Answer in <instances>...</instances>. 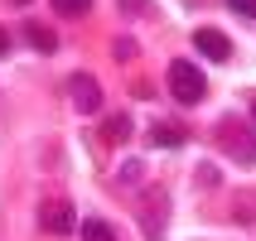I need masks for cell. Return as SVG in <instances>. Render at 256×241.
Masks as SVG:
<instances>
[{
	"instance_id": "52a82bcc",
	"label": "cell",
	"mask_w": 256,
	"mask_h": 241,
	"mask_svg": "<svg viewBox=\"0 0 256 241\" xmlns=\"http://www.w3.org/2000/svg\"><path fill=\"white\" fill-rule=\"evenodd\" d=\"M82 241H116V232L102 222V217H87L82 222Z\"/></svg>"
},
{
	"instance_id": "30bf717a",
	"label": "cell",
	"mask_w": 256,
	"mask_h": 241,
	"mask_svg": "<svg viewBox=\"0 0 256 241\" xmlns=\"http://www.w3.org/2000/svg\"><path fill=\"white\" fill-rule=\"evenodd\" d=\"M112 140H130V116H112Z\"/></svg>"
},
{
	"instance_id": "277c9868",
	"label": "cell",
	"mask_w": 256,
	"mask_h": 241,
	"mask_svg": "<svg viewBox=\"0 0 256 241\" xmlns=\"http://www.w3.org/2000/svg\"><path fill=\"white\" fill-rule=\"evenodd\" d=\"M68 92H72V106H78L82 116L102 111V87H97V77H92V72H72Z\"/></svg>"
},
{
	"instance_id": "7a4b0ae2",
	"label": "cell",
	"mask_w": 256,
	"mask_h": 241,
	"mask_svg": "<svg viewBox=\"0 0 256 241\" xmlns=\"http://www.w3.org/2000/svg\"><path fill=\"white\" fill-rule=\"evenodd\" d=\"M203 92H208L203 72L194 68V63H184V58H174V63H170V97L179 101V106H198Z\"/></svg>"
},
{
	"instance_id": "ba28073f",
	"label": "cell",
	"mask_w": 256,
	"mask_h": 241,
	"mask_svg": "<svg viewBox=\"0 0 256 241\" xmlns=\"http://www.w3.org/2000/svg\"><path fill=\"white\" fill-rule=\"evenodd\" d=\"M54 10L63 14V19H82V14L92 10V0H54Z\"/></svg>"
},
{
	"instance_id": "8fae6325",
	"label": "cell",
	"mask_w": 256,
	"mask_h": 241,
	"mask_svg": "<svg viewBox=\"0 0 256 241\" xmlns=\"http://www.w3.org/2000/svg\"><path fill=\"white\" fill-rule=\"evenodd\" d=\"M121 179H126V184H140V159H126V164H121Z\"/></svg>"
},
{
	"instance_id": "5b68a950",
	"label": "cell",
	"mask_w": 256,
	"mask_h": 241,
	"mask_svg": "<svg viewBox=\"0 0 256 241\" xmlns=\"http://www.w3.org/2000/svg\"><path fill=\"white\" fill-rule=\"evenodd\" d=\"M194 48H198L203 58H213V63H228L232 58V39L222 29H194Z\"/></svg>"
},
{
	"instance_id": "9a60e30c",
	"label": "cell",
	"mask_w": 256,
	"mask_h": 241,
	"mask_svg": "<svg viewBox=\"0 0 256 241\" xmlns=\"http://www.w3.org/2000/svg\"><path fill=\"white\" fill-rule=\"evenodd\" d=\"M10 53V34H5V29H0V58Z\"/></svg>"
},
{
	"instance_id": "7c38bea8",
	"label": "cell",
	"mask_w": 256,
	"mask_h": 241,
	"mask_svg": "<svg viewBox=\"0 0 256 241\" xmlns=\"http://www.w3.org/2000/svg\"><path fill=\"white\" fill-rule=\"evenodd\" d=\"M116 58L130 63V58H136V39H116Z\"/></svg>"
},
{
	"instance_id": "6da1fadb",
	"label": "cell",
	"mask_w": 256,
	"mask_h": 241,
	"mask_svg": "<svg viewBox=\"0 0 256 241\" xmlns=\"http://www.w3.org/2000/svg\"><path fill=\"white\" fill-rule=\"evenodd\" d=\"M218 145H222V155H232L237 164H256V126H242L237 116H222V121H218Z\"/></svg>"
},
{
	"instance_id": "3957f363",
	"label": "cell",
	"mask_w": 256,
	"mask_h": 241,
	"mask_svg": "<svg viewBox=\"0 0 256 241\" xmlns=\"http://www.w3.org/2000/svg\"><path fill=\"white\" fill-rule=\"evenodd\" d=\"M39 227L48 232V237H68L72 227H78V213H72V203H58V198H48L39 208Z\"/></svg>"
},
{
	"instance_id": "9c48e42d",
	"label": "cell",
	"mask_w": 256,
	"mask_h": 241,
	"mask_svg": "<svg viewBox=\"0 0 256 241\" xmlns=\"http://www.w3.org/2000/svg\"><path fill=\"white\" fill-rule=\"evenodd\" d=\"M150 140H155V145H184L188 135L179 126H155V130H150Z\"/></svg>"
},
{
	"instance_id": "4fadbf2b",
	"label": "cell",
	"mask_w": 256,
	"mask_h": 241,
	"mask_svg": "<svg viewBox=\"0 0 256 241\" xmlns=\"http://www.w3.org/2000/svg\"><path fill=\"white\" fill-rule=\"evenodd\" d=\"M228 5L242 14V19H256V0H228Z\"/></svg>"
},
{
	"instance_id": "e0dca14e",
	"label": "cell",
	"mask_w": 256,
	"mask_h": 241,
	"mask_svg": "<svg viewBox=\"0 0 256 241\" xmlns=\"http://www.w3.org/2000/svg\"><path fill=\"white\" fill-rule=\"evenodd\" d=\"M14 5H29V0H14Z\"/></svg>"
},
{
	"instance_id": "2e32d148",
	"label": "cell",
	"mask_w": 256,
	"mask_h": 241,
	"mask_svg": "<svg viewBox=\"0 0 256 241\" xmlns=\"http://www.w3.org/2000/svg\"><path fill=\"white\" fill-rule=\"evenodd\" d=\"M252 121H256V101H252Z\"/></svg>"
},
{
	"instance_id": "5bb4252c",
	"label": "cell",
	"mask_w": 256,
	"mask_h": 241,
	"mask_svg": "<svg viewBox=\"0 0 256 241\" xmlns=\"http://www.w3.org/2000/svg\"><path fill=\"white\" fill-rule=\"evenodd\" d=\"M121 10H126V14H145V10H150V0H121Z\"/></svg>"
},
{
	"instance_id": "8992f818",
	"label": "cell",
	"mask_w": 256,
	"mask_h": 241,
	"mask_svg": "<svg viewBox=\"0 0 256 241\" xmlns=\"http://www.w3.org/2000/svg\"><path fill=\"white\" fill-rule=\"evenodd\" d=\"M24 39L34 43L39 53H58V34L48 24H39V19H29V24H24Z\"/></svg>"
}]
</instances>
